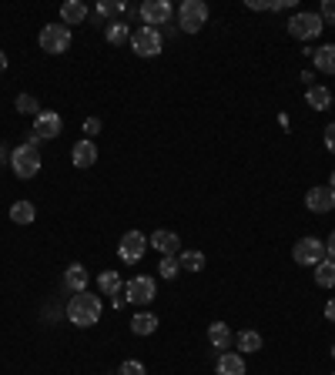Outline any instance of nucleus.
I'll return each instance as SVG.
<instances>
[{"mask_svg":"<svg viewBox=\"0 0 335 375\" xmlns=\"http://www.w3.org/2000/svg\"><path fill=\"white\" fill-rule=\"evenodd\" d=\"M97 288H101L104 295H118V292H121V278H118V271H101V275H97Z\"/></svg>","mask_w":335,"mask_h":375,"instance_id":"nucleus-26","label":"nucleus"},{"mask_svg":"<svg viewBox=\"0 0 335 375\" xmlns=\"http://www.w3.org/2000/svg\"><path fill=\"white\" fill-rule=\"evenodd\" d=\"M11 168H14L17 178H34L41 171V151L34 144H20L11 151Z\"/></svg>","mask_w":335,"mask_h":375,"instance_id":"nucleus-2","label":"nucleus"},{"mask_svg":"<svg viewBox=\"0 0 335 375\" xmlns=\"http://www.w3.org/2000/svg\"><path fill=\"white\" fill-rule=\"evenodd\" d=\"M178 265H182L184 271H201L205 268V255H201V252H182V255H178Z\"/></svg>","mask_w":335,"mask_h":375,"instance_id":"nucleus-27","label":"nucleus"},{"mask_svg":"<svg viewBox=\"0 0 335 375\" xmlns=\"http://www.w3.org/2000/svg\"><path fill=\"white\" fill-rule=\"evenodd\" d=\"M305 208L315 211V214H329L335 208V191L329 184H319V188H308L305 195Z\"/></svg>","mask_w":335,"mask_h":375,"instance_id":"nucleus-11","label":"nucleus"},{"mask_svg":"<svg viewBox=\"0 0 335 375\" xmlns=\"http://www.w3.org/2000/svg\"><path fill=\"white\" fill-rule=\"evenodd\" d=\"M64 288L67 292H88V268L81 265V261H74V265H67V271H64Z\"/></svg>","mask_w":335,"mask_h":375,"instance_id":"nucleus-15","label":"nucleus"},{"mask_svg":"<svg viewBox=\"0 0 335 375\" xmlns=\"http://www.w3.org/2000/svg\"><path fill=\"white\" fill-rule=\"evenodd\" d=\"M84 20H88V4H81V0H64L61 4L64 27H74V24H84Z\"/></svg>","mask_w":335,"mask_h":375,"instance_id":"nucleus-14","label":"nucleus"},{"mask_svg":"<svg viewBox=\"0 0 335 375\" xmlns=\"http://www.w3.org/2000/svg\"><path fill=\"white\" fill-rule=\"evenodd\" d=\"M332 355H335V348H332Z\"/></svg>","mask_w":335,"mask_h":375,"instance_id":"nucleus-39","label":"nucleus"},{"mask_svg":"<svg viewBox=\"0 0 335 375\" xmlns=\"http://www.w3.org/2000/svg\"><path fill=\"white\" fill-rule=\"evenodd\" d=\"M208 20V4L205 0H184L178 7V24H182L184 34H198Z\"/></svg>","mask_w":335,"mask_h":375,"instance_id":"nucleus-3","label":"nucleus"},{"mask_svg":"<svg viewBox=\"0 0 335 375\" xmlns=\"http://www.w3.org/2000/svg\"><path fill=\"white\" fill-rule=\"evenodd\" d=\"M171 14H175V7H171L168 0H148V4L137 7V17H141L148 27H161V24H168Z\"/></svg>","mask_w":335,"mask_h":375,"instance_id":"nucleus-9","label":"nucleus"},{"mask_svg":"<svg viewBox=\"0 0 335 375\" xmlns=\"http://www.w3.org/2000/svg\"><path fill=\"white\" fill-rule=\"evenodd\" d=\"M292 258H295L299 265H319L322 258H325V241H319V238H302V241H295V248H292Z\"/></svg>","mask_w":335,"mask_h":375,"instance_id":"nucleus-10","label":"nucleus"},{"mask_svg":"<svg viewBox=\"0 0 335 375\" xmlns=\"http://www.w3.org/2000/svg\"><path fill=\"white\" fill-rule=\"evenodd\" d=\"M61 114H54V111H41L37 114V124H34V135L41 137V141H47V137H57L61 135Z\"/></svg>","mask_w":335,"mask_h":375,"instance_id":"nucleus-13","label":"nucleus"},{"mask_svg":"<svg viewBox=\"0 0 335 375\" xmlns=\"http://www.w3.org/2000/svg\"><path fill=\"white\" fill-rule=\"evenodd\" d=\"M235 342H238V348H242V352H248V355H252V352H259V348H261V335H259V332H252V329H245V332H238V339H235Z\"/></svg>","mask_w":335,"mask_h":375,"instance_id":"nucleus-25","label":"nucleus"},{"mask_svg":"<svg viewBox=\"0 0 335 375\" xmlns=\"http://www.w3.org/2000/svg\"><path fill=\"white\" fill-rule=\"evenodd\" d=\"M4 71H7V54L0 50V74H4Z\"/></svg>","mask_w":335,"mask_h":375,"instance_id":"nucleus-37","label":"nucleus"},{"mask_svg":"<svg viewBox=\"0 0 335 375\" xmlns=\"http://www.w3.org/2000/svg\"><path fill=\"white\" fill-rule=\"evenodd\" d=\"M312 60L322 74H335V44H325L319 50H312Z\"/></svg>","mask_w":335,"mask_h":375,"instance_id":"nucleus-19","label":"nucleus"},{"mask_svg":"<svg viewBox=\"0 0 335 375\" xmlns=\"http://www.w3.org/2000/svg\"><path fill=\"white\" fill-rule=\"evenodd\" d=\"M131 332H135V335H154V332H158V315L137 312V315L131 318Z\"/></svg>","mask_w":335,"mask_h":375,"instance_id":"nucleus-22","label":"nucleus"},{"mask_svg":"<svg viewBox=\"0 0 335 375\" xmlns=\"http://www.w3.org/2000/svg\"><path fill=\"white\" fill-rule=\"evenodd\" d=\"M41 50L44 54H64L67 47H71V27H64V24H47L41 30Z\"/></svg>","mask_w":335,"mask_h":375,"instance_id":"nucleus-5","label":"nucleus"},{"mask_svg":"<svg viewBox=\"0 0 335 375\" xmlns=\"http://www.w3.org/2000/svg\"><path fill=\"white\" fill-rule=\"evenodd\" d=\"M131 47H135V54H141V57H158L165 41H161V34L154 27H137V30H131Z\"/></svg>","mask_w":335,"mask_h":375,"instance_id":"nucleus-6","label":"nucleus"},{"mask_svg":"<svg viewBox=\"0 0 335 375\" xmlns=\"http://www.w3.org/2000/svg\"><path fill=\"white\" fill-rule=\"evenodd\" d=\"M305 101L312 111H325V107H332V90L322 88V84H312V88L305 90Z\"/></svg>","mask_w":335,"mask_h":375,"instance_id":"nucleus-18","label":"nucleus"},{"mask_svg":"<svg viewBox=\"0 0 335 375\" xmlns=\"http://www.w3.org/2000/svg\"><path fill=\"white\" fill-rule=\"evenodd\" d=\"M325 318H329V322H335V299L325 305Z\"/></svg>","mask_w":335,"mask_h":375,"instance_id":"nucleus-36","label":"nucleus"},{"mask_svg":"<svg viewBox=\"0 0 335 375\" xmlns=\"http://www.w3.org/2000/svg\"><path fill=\"white\" fill-rule=\"evenodd\" d=\"M34 218H37L34 201H14V205H11V221H14V225H31Z\"/></svg>","mask_w":335,"mask_h":375,"instance_id":"nucleus-21","label":"nucleus"},{"mask_svg":"<svg viewBox=\"0 0 335 375\" xmlns=\"http://www.w3.org/2000/svg\"><path fill=\"white\" fill-rule=\"evenodd\" d=\"M104 41L114 47L124 44V41H131V27L124 20H111V24H104Z\"/></svg>","mask_w":335,"mask_h":375,"instance_id":"nucleus-20","label":"nucleus"},{"mask_svg":"<svg viewBox=\"0 0 335 375\" xmlns=\"http://www.w3.org/2000/svg\"><path fill=\"white\" fill-rule=\"evenodd\" d=\"M322 27H325V24H322V17L319 14H308V11H302V14H295L289 20V34L292 37H295V41H315V37H319L322 34Z\"/></svg>","mask_w":335,"mask_h":375,"instance_id":"nucleus-4","label":"nucleus"},{"mask_svg":"<svg viewBox=\"0 0 335 375\" xmlns=\"http://www.w3.org/2000/svg\"><path fill=\"white\" fill-rule=\"evenodd\" d=\"M97 131H101V121H97V118L84 121V135H88V141H91V135H97Z\"/></svg>","mask_w":335,"mask_h":375,"instance_id":"nucleus-33","label":"nucleus"},{"mask_svg":"<svg viewBox=\"0 0 335 375\" xmlns=\"http://www.w3.org/2000/svg\"><path fill=\"white\" fill-rule=\"evenodd\" d=\"M154 295H158V288H154L151 275H135V278L124 285V299L131 301V305H151Z\"/></svg>","mask_w":335,"mask_h":375,"instance_id":"nucleus-7","label":"nucleus"},{"mask_svg":"<svg viewBox=\"0 0 335 375\" xmlns=\"http://www.w3.org/2000/svg\"><path fill=\"white\" fill-rule=\"evenodd\" d=\"M14 107L20 114H37V97H31V94H17Z\"/></svg>","mask_w":335,"mask_h":375,"instance_id":"nucleus-28","label":"nucleus"},{"mask_svg":"<svg viewBox=\"0 0 335 375\" xmlns=\"http://www.w3.org/2000/svg\"><path fill=\"white\" fill-rule=\"evenodd\" d=\"M118 375H148V372H144V365H141L137 359H128L121 369H118Z\"/></svg>","mask_w":335,"mask_h":375,"instance_id":"nucleus-30","label":"nucleus"},{"mask_svg":"<svg viewBox=\"0 0 335 375\" xmlns=\"http://www.w3.org/2000/svg\"><path fill=\"white\" fill-rule=\"evenodd\" d=\"M218 375H245V359L238 352H221L218 355V365H214Z\"/></svg>","mask_w":335,"mask_h":375,"instance_id":"nucleus-17","label":"nucleus"},{"mask_svg":"<svg viewBox=\"0 0 335 375\" xmlns=\"http://www.w3.org/2000/svg\"><path fill=\"white\" fill-rule=\"evenodd\" d=\"M208 342L214 348H228L231 346V329L225 322H212V329H208Z\"/></svg>","mask_w":335,"mask_h":375,"instance_id":"nucleus-23","label":"nucleus"},{"mask_svg":"<svg viewBox=\"0 0 335 375\" xmlns=\"http://www.w3.org/2000/svg\"><path fill=\"white\" fill-rule=\"evenodd\" d=\"M97 11H101L104 17H111V14H118V11H124V7H121V4H111V0H104V4H101Z\"/></svg>","mask_w":335,"mask_h":375,"instance_id":"nucleus-34","label":"nucleus"},{"mask_svg":"<svg viewBox=\"0 0 335 375\" xmlns=\"http://www.w3.org/2000/svg\"><path fill=\"white\" fill-rule=\"evenodd\" d=\"M329 188H332V191H335V175H332V181H329Z\"/></svg>","mask_w":335,"mask_h":375,"instance_id":"nucleus-38","label":"nucleus"},{"mask_svg":"<svg viewBox=\"0 0 335 375\" xmlns=\"http://www.w3.org/2000/svg\"><path fill=\"white\" fill-rule=\"evenodd\" d=\"M101 318V299L91 292H77L74 299L67 301V322H74L77 329H91Z\"/></svg>","mask_w":335,"mask_h":375,"instance_id":"nucleus-1","label":"nucleus"},{"mask_svg":"<svg viewBox=\"0 0 335 375\" xmlns=\"http://www.w3.org/2000/svg\"><path fill=\"white\" fill-rule=\"evenodd\" d=\"M315 282L322 288H335V261L332 258H322L319 265H315Z\"/></svg>","mask_w":335,"mask_h":375,"instance_id":"nucleus-24","label":"nucleus"},{"mask_svg":"<svg viewBox=\"0 0 335 375\" xmlns=\"http://www.w3.org/2000/svg\"><path fill=\"white\" fill-rule=\"evenodd\" d=\"M319 17H322V24H335V0H322Z\"/></svg>","mask_w":335,"mask_h":375,"instance_id":"nucleus-31","label":"nucleus"},{"mask_svg":"<svg viewBox=\"0 0 335 375\" xmlns=\"http://www.w3.org/2000/svg\"><path fill=\"white\" fill-rule=\"evenodd\" d=\"M71 161H74V168H91L94 161H97V148H94V141H77L74 148H71Z\"/></svg>","mask_w":335,"mask_h":375,"instance_id":"nucleus-16","label":"nucleus"},{"mask_svg":"<svg viewBox=\"0 0 335 375\" xmlns=\"http://www.w3.org/2000/svg\"><path fill=\"white\" fill-rule=\"evenodd\" d=\"M322 135H325V137H322V141H325V148L335 154V121L329 124V128H325V131H322Z\"/></svg>","mask_w":335,"mask_h":375,"instance_id":"nucleus-32","label":"nucleus"},{"mask_svg":"<svg viewBox=\"0 0 335 375\" xmlns=\"http://www.w3.org/2000/svg\"><path fill=\"white\" fill-rule=\"evenodd\" d=\"M332 375H335V372H332Z\"/></svg>","mask_w":335,"mask_h":375,"instance_id":"nucleus-40","label":"nucleus"},{"mask_svg":"<svg viewBox=\"0 0 335 375\" xmlns=\"http://www.w3.org/2000/svg\"><path fill=\"white\" fill-rule=\"evenodd\" d=\"M325 252H329V258H332V261H335V231H332V235H329V245H325Z\"/></svg>","mask_w":335,"mask_h":375,"instance_id":"nucleus-35","label":"nucleus"},{"mask_svg":"<svg viewBox=\"0 0 335 375\" xmlns=\"http://www.w3.org/2000/svg\"><path fill=\"white\" fill-rule=\"evenodd\" d=\"M148 245H151V248H158V252H161V258L182 255V238H178L175 231H165V228H161V231H154L151 238H148Z\"/></svg>","mask_w":335,"mask_h":375,"instance_id":"nucleus-12","label":"nucleus"},{"mask_svg":"<svg viewBox=\"0 0 335 375\" xmlns=\"http://www.w3.org/2000/svg\"><path fill=\"white\" fill-rule=\"evenodd\" d=\"M148 248H151V245H148V235H141V231H128V235L118 241V255H121V261H128V265L141 261Z\"/></svg>","mask_w":335,"mask_h":375,"instance_id":"nucleus-8","label":"nucleus"},{"mask_svg":"<svg viewBox=\"0 0 335 375\" xmlns=\"http://www.w3.org/2000/svg\"><path fill=\"white\" fill-rule=\"evenodd\" d=\"M158 271H161V278H175V275L182 271V265H178V258H161Z\"/></svg>","mask_w":335,"mask_h":375,"instance_id":"nucleus-29","label":"nucleus"}]
</instances>
